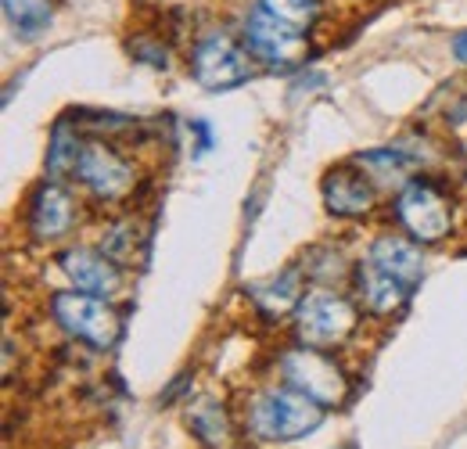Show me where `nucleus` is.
<instances>
[{"instance_id":"nucleus-19","label":"nucleus","mask_w":467,"mask_h":449,"mask_svg":"<svg viewBox=\"0 0 467 449\" xmlns=\"http://www.w3.org/2000/svg\"><path fill=\"white\" fill-rule=\"evenodd\" d=\"M359 166L374 169L378 176H392V172H403V169L413 166V159H410V151H403V148H378V151L359 155Z\"/></svg>"},{"instance_id":"nucleus-3","label":"nucleus","mask_w":467,"mask_h":449,"mask_svg":"<svg viewBox=\"0 0 467 449\" xmlns=\"http://www.w3.org/2000/svg\"><path fill=\"white\" fill-rule=\"evenodd\" d=\"M356 309L352 302H346L342 295L335 291H313V295H302L298 309H295V331L302 345H313V349H327V345H338L352 335L356 328Z\"/></svg>"},{"instance_id":"nucleus-4","label":"nucleus","mask_w":467,"mask_h":449,"mask_svg":"<svg viewBox=\"0 0 467 449\" xmlns=\"http://www.w3.org/2000/svg\"><path fill=\"white\" fill-rule=\"evenodd\" d=\"M281 371H285L292 389L317 399L320 406H338L349 395V381H346L342 367L335 360H327L313 345H298L292 352H285L281 356Z\"/></svg>"},{"instance_id":"nucleus-13","label":"nucleus","mask_w":467,"mask_h":449,"mask_svg":"<svg viewBox=\"0 0 467 449\" xmlns=\"http://www.w3.org/2000/svg\"><path fill=\"white\" fill-rule=\"evenodd\" d=\"M370 259L385 270V274H392L400 284H407L410 291H413V284L420 281V274H424V259H420V248L407 241V237H378L374 241V248H370Z\"/></svg>"},{"instance_id":"nucleus-7","label":"nucleus","mask_w":467,"mask_h":449,"mask_svg":"<svg viewBox=\"0 0 467 449\" xmlns=\"http://www.w3.org/2000/svg\"><path fill=\"white\" fill-rule=\"evenodd\" d=\"M244 44H248V55L266 61L270 68H292L302 57L306 33H295L292 26H285L274 15H266L263 7H255L244 18Z\"/></svg>"},{"instance_id":"nucleus-8","label":"nucleus","mask_w":467,"mask_h":449,"mask_svg":"<svg viewBox=\"0 0 467 449\" xmlns=\"http://www.w3.org/2000/svg\"><path fill=\"white\" fill-rule=\"evenodd\" d=\"M76 176L90 187V194H98L101 202H116L133 187V169L119 155L116 148L101 144V141H87Z\"/></svg>"},{"instance_id":"nucleus-11","label":"nucleus","mask_w":467,"mask_h":449,"mask_svg":"<svg viewBox=\"0 0 467 449\" xmlns=\"http://www.w3.org/2000/svg\"><path fill=\"white\" fill-rule=\"evenodd\" d=\"M72 216H76V205H72L68 191L58 187V183H44V187L33 194L29 226H33L36 237H44V241L61 237V234L72 226Z\"/></svg>"},{"instance_id":"nucleus-9","label":"nucleus","mask_w":467,"mask_h":449,"mask_svg":"<svg viewBox=\"0 0 467 449\" xmlns=\"http://www.w3.org/2000/svg\"><path fill=\"white\" fill-rule=\"evenodd\" d=\"M61 270L65 277L76 284V291H87V295H116L119 284H122V274L112 263L109 252H94V248H68L61 256Z\"/></svg>"},{"instance_id":"nucleus-17","label":"nucleus","mask_w":467,"mask_h":449,"mask_svg":"<svg viewBox=\"0 0 467 449\" xmlns=\"http://www.w3.org/2000/svg\"><path fill=\"white\" fill-rule=\"evenodd\" d=\"M83 155V141L76 137V130L68 126V119H61L51 133V148H47V172L51 176H72Z\"/></svg>"},{"instance_id":"nucleus-2","label":"nucleus","mask_w":467,"mask_h":449,"mask_svg":"<svg viewBox=\"0 0 467 449\" xmlns=\"http://www.w3.org/2000/svg\"><path fill=\"white\" fill-rule=\"evenodd\" d=\"M55 320L72 338L87 341L90 349H112L122 335V320L116 309L105 306L101 295H87V291H58L51 298Z\"/></svg>"},{"instance_id":"nucleus-16","label":"nucleus","mask_w":467,"mask_h":449,"mask_svg":"<svg viewBox=\"0 0 467 449\" xmlns=\"http://www.w3.org/2000/svg\"><path fill=\"white\" fill-rule=\"evenodd\" d=\"M4 18L15 26L22 40H36L51 26V0H0Z\"/></svg>"},{"instance_id":"nucleus-10","label":"nucleus","mask_w":467,"mask_h":449,"mask_svg":"<svg viewBox=\"0 0 467 449\" xmlns=\"http://www.w3.org/2000/svg\"><path fill=\"white\" fill-rule=\"evenodd\" d=\"M320 191H324V205L335 213V216H367L370 213V205H374V187H370V180L363 176V172H356V169H331L327 176H324V183H320Z\"/></svg>"},{"instance_id":"nucleus-12","label":"nucleus","mask_w":467,"mask_h":449,"mask_svg":"<svg viewBox=\"0 0 467 449\" xmlns=\"http://www.w3.org/2000/svg\"><path fill=\"white\" fill-rule=\"evenodd\" d=\"M356 284H359L363 306H367L370 313H381V317H385V313H392V309H400L410 295L407 284H400L392 274H385L370 256L356 266Z\"/></svg>"},{"instance_id":"nucleus-5","label":"nucleus","mask_w":467,"mask_h":449,"mask_svg":"<svg viewBox=\"0 0 467 449\" xmlns=\"http://www.w3.org/2000/svg\"><path fill=\"white\" fill-rule=\"evenodd\" d=\"M396 216H400V224L410 230V237L420 241V245L442 241V237L450 234V224H453L446 198H442L431 183H424V180H410L407 187L400 191V198H396Z\"/></svg>"},{"instance_id":"nucleus-15","label":"nucleus","mask_w":467,"mask_h":449,"mask_svg":"<svg viewBox=\"0 0 467 449\" xmlns=\"http://www.w3.org/2000/svg\"><path fill=\"white\" fill-rule=\"evenodd\" d=\"M302 277H298V270H288V274H281V277H274V281L266 284H252L248 291H252V298H255V306L263 309V313H288V309H298V302H302Z\"/></svg>"},{"instance_id":"nucleus-14","label":"nucleus","mask_w":467,"mask_h":449,"mask_svg":"<svg viewBox=\"0 0 467 449\" xmlns=\"http://www.w3.org/2000/svg\"><path fill=\"white\" fill-rule=\"evenodd\" d=\"M187 424L194 432V439L209 449H231L234 446V428L227 410L216 399H198L187 406Z\"/></svg>"},{"instance_id":"nucleus-1","label":"nucleus","mask_w":467,"mask_h":449,"mask_svg":"<svg viewBox=\"0 0 467 449\" xmlns=\"http://www.w3.org/2000/svg\"><path fill=\"white\" fill-rule=\"evenodd\" d=\"M324 413H327V406H320L317 399L288 385V389L263 392L252 402L248 428H252V435H259L266 443H295V439L317 432L324 424Z\"/></svg>"},{"instance_id":"nucleus-6","label":"nucleus","mask_w":467,"mask_h":449,"mask_svg":"<svg viewBox=\"0 0 467 449\" xmlns=\"http://www.w3.org/2000/svg\"><path fill=\"white\" fill-rule=\"evenodd\" d=\"M194 79L205 90H234L237 83H244L252 76V61L248 51L237 47L227 33H209L198 47H194Z\"/></svg>"},{"instance_id":"nucleus-18","label":"nucleus","mask_w":467,"mask_h":449,"mask_svg":"<svg viewBox=\"0 0 467 449\" xmlns=\"http://www.w3.org/2000/svg\"><path fill=\"white\" fill-rule=\"evenodd\" d=\"M259 7L277 22L292 26L295 33H306L320 15V0H259Z\"/></svg>"},{"instance_id":"nucleus-20","label":"nucleus","mask_w":467,"mask_h":449,"mask_svg":"<svg viewBox=\"0 0 467 449\" xmlns=\"http://www.w3.org/2000/svg\"><path fill=\"white\" fill-rule=\"evenodd\" d=\"M453 51H457V57H461V61L467 65V33H461V37L453 40Z\"/></svg>"}]
</instances>
